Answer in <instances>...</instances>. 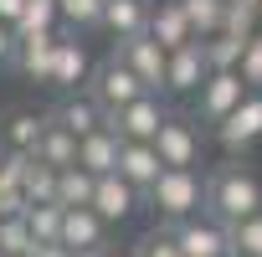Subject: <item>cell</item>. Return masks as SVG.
Segmentation results:
<instances>
[{"mask_svg":"<svg viewBox=\"0 0 262 257\" xmlns=\"http://www.w3.org/2000/svg\"><path fill=\"white\" fill-rule=\"evenodd\" d=\"M257 211H262V180L247 165H221L206 180V216H216L221 226H236Z\"/></svg>","mask_w":262,"mask_h":257,"instance_id":"cell-1","label":"cell"},{"mask_svg":"<svg viewBox=\"0 0 262 257\" xmlns=\"http://www.w3.org/2000/svg\"><path fill=\"white\" fill-rule=\"evenodd\" d=\"M144 201L160 211L165 226H175V221H190V216L206 211V180H201L195 170H165V175L149 185Z\"/></svg>","mask_w":262,"mask_h":257,"instance_id":"cell-2","label":"cell"},{"mask_svg":"<svg viewBox=\"0 0 262 257\" xmlns=\"http://www.w3.org/2000/svg\"><path fill=\"white\" fill-rule=\"evenodd\" d=\"M82 93H88L103 113H118V108H128L134 98H144L149 88L139 82V72H134V67H128V62L113 52L108 62H98V67H93V77H88V88H82Z\"/></svg>","mask_w":262,"mask_h":257,"instance_id":"cell-3","label":"cell"},{"mask_svg":"<svg viewBox=\"0 0 262 257\" xmlns=\"http://www.w3.org/2000/svg\"><path fill=\"white\" fill-rule=\"evenodd\" d=\"M165 118H170V108H165V93H144V98H134V103H128V108L108 113V128H113L118 139L155 144V134L165 128Z\"/></svg>","mask_w":262,"mask_h":257,"instance_id":"cell-4","label":"cell"},{"mask_svg":"<svg viewBox=\"0 0 262 257\" xmlns=\"http://www.w3.org/2000/svg\"><path fill=\"white\" fill-rule=\"evenodd\" d=\"M155 149H160L165 170H195V165H201V128H195V118L170 113L165 128L155 134Z\"/></svg>","mask_w":262,"mask_h":257,"instance_id":"cell-5","label":"cell"},{"mask_svg":"<svg viewBox=\"0 0 262 257\" xmlns=\"http://www.w3.org/2000/svg\"><path fill=\"white\" fill-rule=\"evenodd\" d=\"M170 231H175V242H180L185 257H231V231L216 216H206V211L190 216V221H175Z\"/></svg>","mask_w":262,"mask_h":257,"instance_id":"cell-6","label":"cell"},{"mask_svg":"<svg viewBox=\"0 0 262 257\" xmlns=\"http://www.w3.org/2000/svg\"><path fill=\"white\" fill-rule=\"evenodd\" d=\"M118 57L139 72V82L149 88V93H165V67H170V52L149 36V31H139V36H128V41H118Z\"/></svg>","mask_w":262,"mask_h":257,"instance_id":"cell-7","label":"cell"},{"mask_svg":"<svg viewBox=\"0 0 262 257\" xmlns=\"http://www.w3.org/2000/svg\"><path fill=\"white\" fill-rule=\"evenodd\" d=\"M247 93H252V88L242 82V72H211V77L201 82V93H195V108H201L206 123H221Z\"/></svg>","mask_w":262,"mask_h":257,"instance_id":"cell-8","label":"cell"},{"mask_svg":"<svg viewBox=\"0 0 262 257\" xmlns=\"http://www.w3.org/2000/svg\"><path fill=\"white\" fill-rule=\"evenodd\" d=\"M216 139L226 149H252L262 139V93H247L221 123H216Z\"/></svg>","mask_w":262,"mask_h":257,"instance_id":"cell-9","label":"cell"},{"mask_svg":"<svg viewBox=\"0 0 262 257\" xmlns=\"http://www.w3.org/2000/svg\"><path fill=\"white\" fill-rule=\"evenodd\" d=\"M88 77H93L88 47L77 41V31H72V26H62V41H57V62H52V88H62V93H77V88H88Z\"/></svg>","mask_w":262,"mask_h":257,"instance_id":"cell-10","label":"cell"},{"mask_svg":"<svg viewBox=\"0 0 262 257\" xmlns=\"http://www.w3.org/2000/svg\"><path fill=\"white\" fill-rule=\"evenodd\" d=\"M206 77H211V67H206V47H201V41H185V47H175V52H170L165 93H185V98H195Z\"/></svg>","mask_w":262,"mask_h":257,"instance_id":"cell-11","label":"cell"},{"mask_svg":"<svg viewBox=\"0 0 262 257\" xmlns=\"http://www.w3.org/2000/svg\"><path fill=\"white\" fill-rule=\"evenodd\" d=\"M144 196L134 190V185H128L118 170L113 175H98V185H93V211L108 221V226H118V221H128V216H134V206H139Z\"/></svg>","mask_w":262,"mask_h":257,"instance_id":"cell-12","label":"cell"},{"mask_svg":"<svg viewBox=\"0 0 262 257\" xmlns=\"http://www.w3.org/2000/svg\"><path fill=\"white\" fill-rule=\"evenodd\" d=\"M118 175L134 185L139 196H149V185L165 175V160H160V149L155 144H139V139H123V149H118Z\"/></svg>","mask_w":262,"mask_h":257,"instance_id":"cell-13","label":"cell"},{"mask_svg":"<svg viewBox=\"0 0 262 257\" xmlns=\"http://www.w3.org/2000/svg\"><path fill=\"white\" fill-rule=\"evenodd\" d=\"M149 11H155V0H108L98 31H103L108 41H128V36L149 31Z\"/></svg>","mask_w":262,"mask_h":257,"instance_id":"cell-14","label":"cell"},{"mask_svg":"<svg viewBox=\"0 0 262 257\" xmlns=\"http://www.w3.org/2000/svg\"><path fill=\"white\" fill-rule=\"evenodd\" d=\"M103 231H108V221L93 206H67V216H62V247H72L77 257H88V252L103 247Z\"/></svg>","mask_w":262,"mask_h":257,"instance_id":"cell-15","label":"cell"},{"mask_svg":"<svg viewBox=\"0 0 262 257\" xmlns=\"http://www.w3.org/2000/svg\"><path fill=\"white\" fill-rule=\"evenodd\" d=\"M57 41L62 31H41V36H21L16 41V67L31 82H52V62H57Z\"/></svg>","mask_w":262,"mask_h":257,"instance_id":"cell-16","label":"cell"},{"mask_svg":"<svg viewBox=\"0 0 262 257\" xmlns=\"http://www.w3.org/2000/svg\"><path fill=\"white\" fill-rule=\"evenodd\" d=\"M41 128H47V113H31V108H11L6 118H0V149L36 155V144H41Z\"/></svg>","mask_w":262,"mask_h":257,"instance_id":"cell-17","label":"cell"},{"mask_svg":"<svg viewBox=\"0 0 262 257\" xmlns=\"http://www.w3.org/2000/svg\"><path fill=\"white\" fill-rule=\"evenodd\" d=\"M149 36H155L165 52L195 41V31H190V21H185V11H180V0H155V11H149Z\"/></svg>","mask_w":262,"mask_h":257,"instance_id":"cell-18","label":"cell"},{"mask_svg":"<svg viewBox=\"0 0 262 257\" xmlns=\"http://www.w3.org/2000/svg\"><path fill=\"white\" fill-rule=\"evenodd\" d=\"M118 149H123V139L103 123L98 134L77 139V165H82V170H93V175H113V170H118Z\"/></svg>","mask_w":262,"mask_h":257,"instance_id":"cell-19","label":"cell"},{"mask_svg":"<svg viewBox=\"0 0 262 257\" xmlns=\"http://www.w3.org/2000/svg\"><path fill=\"white\" fill-rule=\"evenodd\" d=\"M57 123L67 128V134H77V139H88V134H98V128L108 123V113L88 98V93H67V103L57 108Z\"/></svg>","mask_w":262,"mask_h":257,"instance_id":"cell-20","label":"cell"},{"mask_svg":"<svg viewBox=\"0 0 262 257\" xmlns=\"http://www.w3.org/2000/svg\"><path fill=\"white\" fill-rule=\"evenodd\" d=\"M36 160H41V165H52V170H67V165H77V134H67V128L57 123V113H47V128H41Z\"/></svg>","mask_w":262,"mask_h":257,"instance_id":"cell-21","label":"cell"},{"mask_svg":"<svg viewBox=\"0 0 262 257\" xmlns=\"http://www.w3.org/2000/svg\"><path fill=\"white\" fill-rule=\"evenodd\" d=\"M11 31H16V41L21 36H41V31H62V6L57 0H26V11H21V21Z\"/></svg>","mask_w":262,"mask_h":257,"instance_id":"cell-22","label":"cell"},{"mask_svg":"<svg viewBox=\"0 0 262 257\" xmlns=\"http://www.w3.org/2000/svg\"><path fill=\"white\" fill-rule=\"evenodd\" d=\"M201 47H206V67H211V72H236V67H242V47H247V36L216 31V36H206Z\"/></svg>","mask_w":262,"mask_h":257,"instance_id":"cell-23","label":"cell"},{"mask_svg":"<svg viewBox=\"0 0 262 257\" xmlns=\"http://www.w3.org/2000/svg\"><path fill=\"white\" fill-rule=\"evenodd\" d=\"M180 11H185L195 41H206V36H216L221 21H226V0H180Z\"/></svg>","mask_w":262,"mask_h":257,"instance_id":"cell-24","label":"cell"},{"mask_svg":"<svg viewBox=\"0 0 262 257\" xmlns=\"http://www.w3.org/2000/svg\"><path fill=\"white\" fill-rule=\"evenodd\" d=\"M93 185H98V175H93V170L67 165V170L57 175V201H62V206H93Z\"/></svg>","mask_w":262,"mask_h":257,"instance_id":"cell-25","label":"cell"},{"mask_svg":"<svg viewBox=\"0 0 262 257\" xmlns=\"http://www.w3.org/2000/svg\"><path fill=\"white\" fill-rule=\"evenodd\" d=\"M0 252L6 257H31L36 252V231L26 216H0Z\"/></svg>","mask_w":262,"mask_h":257,"instance_id":"cell-26","label":"cell"},{"mask_svg":"<svg viewBox=\"0 0 262 257\" xmlns=\"http://www.w3.org/2000/svg\"><path fill=\"white\" fill-rule=\"evenodd\" d=\"M62 216H67V206H62V201H41V206H26V221H31L36 242H62Z\"/></svg>","mask_w":262,"mask_h":257,"instance_id":"cell-27","label":"cell"},{"mask_svg":"<svg viewBox=\"0 0 262 257\" xmlns=\"http://www.w3.org/2000/svg\"><path fill=\"white\" fill-rule=\"evenodd\" d=\"M57 175H62V170H52V165H41V160L31 155V165H26V201H31V206L57 201Z\"/></svg>","mask_w":262,"mask_h":257,"instance_id":"cell-28","label":"cell"},{"mask_svg":"<svg viewBox=\"0 0 262 257\" xmlns=\"http://www.w3.org/2000/svg\"><path fill=\"white\" fill-rule=\"evenodd\" d=\"M257 16H262V0H226L221 31H231V36H257Z\"/></svg>","mask_w":262,"mask_h":257,"instance_id":"cell-29","label":"cell"},{"mask_svg":"<svg viewBox=\"0 0 262 257\" xmlns=\"http://www.w3.org/2000/svg\"><path fill=\"white\" fill-rule=\"evenodd\" d=\"M226 231H231V257H262V211L226 226Z\"/></svg>","mask_w":262,"mask_h":257,"instance_id":"cell-30","label":"cell"},{"mask_svg":"<svg viewBox=\"0 0 262 257\" xmlns=\"http://www.w3.org/2000/svg\"><path fill=\"white\" fill-rule=\"evenodd\" d=\"M57 6H62V26L88 31V26L103 21V6H108V0H57Z\"/></svg>","mask_w":262,"mask_h":257,"instance_id":"cell-31","label":"cell"},{"mask_svg":"<svg viewBox=\"0 0 262 257\" xmlns=\"http://www.w3.org/2000/svg\"><path fill=\"white\" fill-rule=\"evenodd\" d=\"M134 257H185V252H180L175 231H170V226H160V231H149V237H139V242H134Z\"/></svg>","mask_w":262,"mask_h":257,"instance_id":"cell-32","label":"cell"},{"mask_svg":"<svg viewBox=\"0 0 262 257\" xmlns=\"http://www.w3.org/2000/svg\"><path fill=\"white\" fill-rule=\"evenodd\" d=\"M242 82L252 88V93H262V36H247V47H242Z\"/></svg>","mask_w":262,"mask_h":257,"instance_id":"cell-33","label":"cell"},{"mask_svg":"<svg viewBox=\"0 0 262 257\" xmlns=\"http://www.w3.org/2000/svg\"><path fill=\"white\" fill-rule=\"evenodd\" d=\"M31 257H77L72 247H62V242H36V252Z\"/></svg>","mask_w":262,"mask_h":257,"instance_id":"cell-34","label":"cell"},{"mask_svg":"<svg viewBox=\"0 0 262 257\" xmlns=\"http://www.w3.org/2000/svg\"><path fill=\"white\" fill-rule=\"evenodd\" d=\"M21 11H26V0H0V21H6V26H16Z\"/></svg>","mask_w":262,"mask_h":257,"instance_id":"cell-35","label":"cell"},{"mask_svg":"<svg viewBox=\"0 0 262 257\" xmlns=\"http://www.w3.org/2000/svg\"><path fill=\"white\" fill-rule=\"evenodd\" d=\"M11 57H16V31L0 21V62H11Z\"/></svg>","mask_w":262,"mask_h":257,"instance_id":"cell-36","label":"cell"},{"mask_svg":"<svg viewBox=\"0 0 262 257\" xmlns=\"http://www.w3.org/2000/svg\"><path fill=\"white\" fill-rule=\"evenodd\" d=\"M88 257H134V252H123V247H108V242H103V247H98V252H88Z\"/></svg>","mask_w":262,"mask_h":257,"instance_id":"cell-37","label":"cell"},{"mask_svg":"<svg viewBox=\"0 0 262 257\" xmlns=\"http://www.w3.org/2000/svg\"><path fill=\"white\" fill-rule=\"evenodd\" d=\"M257 36H262V16H257Z\"/></svg>","mask_w":262,"mask_h":257,"instance_id":"cell-38","label":"cell"},{"mask_svg":"<svg viewBox=\"0 0 262 257\" xmlns=\"http://www.w3.org/2000/svg\"><path fill=\"white\" fill-rule=\"evenodd\" d=\"M0 257H6V252H0Z\"/></svg>","mask_w":262,"mask_h":257,"instance_id":"cell-39","label":"cell"}]
</instances>
